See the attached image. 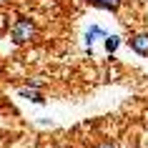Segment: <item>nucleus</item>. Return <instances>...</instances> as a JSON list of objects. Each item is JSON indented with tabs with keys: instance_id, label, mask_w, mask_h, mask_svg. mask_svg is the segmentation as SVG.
<instances>
[{
	"instance_id": "1",
	"label": "nucleus",
	"mask_w": 148,
	"mask_h": 148,
	"mask_svg": "<svg viewBox=\"0 0 148 148\" xmlns=\"http://www.w3.org/2000/svg\"><path fill=\"white\" fill-rule=\"evenodd\" d=\"M35 23H33L30 18H18L15 23H13V28H10V38H13V43H18V45H23V43H30L33 38H35Z\"/></svg>"
},
{
	"instance_id": "2",
	"label": "nucleus",
	"mask_w": 148,
	"mask_h": 148,
	"mask_svg": "<svg viewBox=\"0 0 148 148\" xmlns=\"http://www.w3.org/2000/svg\"><path fill=\"white\" fill-rule=\"evenodd\" d=\"M128 45L138 55H148V33H133L128 38Z\"/></svg>"
},
{
	"instance_id": "3",
	"label": "nucleus",
	"mask_w": 148,
	"mask_h": 148,
	"mask_svg": "<svg viewBox=\"0 0 148 148\" xmlns=\"http://www.w3.org/2000/svg\"><path fill=\"white\" fill-rule=\"evenodd\" d=\"M106 35H108V33L103 30L98 23H93V25H90V28L86 30V48L90 50V53H93V43H95L98 38H106Z\"/></svg>"
},
{
	"instance_id": "4",
	"label": "nucleus",
	"mask_w": 148,
	"mask_h": 148,
	"mask_svg": "<svg viewBox=\"0 0 148 148\" xmlns=\"http://www.w3.org/2000/svg\"><path fill=\"white\" fill-rule=\"evenodd\" d=\"M93 8H101V10H110V13H116L118 8H121V3L123 0H88Z\"/></svg>"
},
{
	"instance_id": "5",
	"label": "nucleus",
	"mask_w": 148,
	"mask_h": 148,
	"mask_svg": "<svg viewBox=\"0 0 148 148\" xmlns=\"http://www.w3.org/2000/svg\"><path fill=\"white\" fill-rule=\"evenodd\" d=\"M20 95H23V98H28V101H33V103H43V101H45L38 90H30V88H20Z\"/></svg>"
},
{
	"instance_id": "6",
	"label": "nucleus",
	"mask_w": 148,
	"mask_h": 148,
	"mask_svg": "<svg viewBox=\"0 0 148 148\" xmlns=\"http://www.w3.org/2000/svg\"><path fill=\"white\" fill-rule=\"evenodd\" d=\"M106 50H108V53H116L118 50V45H121V35H106Z\"/></svg>"
},
{
	"instance_id": "7",
	"label": "nucleus",
	"mask_w": 148,
	"mask_h": 148,
	"mask_svg": "<svg viewBox=\"0 0 148 148\" xmlns=\"http://www.w3.org/2000/svg\"><path fill=\"white\" fill-rule=\"evenodd\" d=\"M93 148H116V146H110V143H98V146H93Z\"/></svg>"
}]
</instances>
